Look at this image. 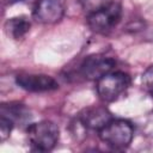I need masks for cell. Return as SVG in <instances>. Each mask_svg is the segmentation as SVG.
Returning a JSON list of instances; mask_svg holds the SVG:
<instances>
[{
    "label": "cell",
    "instance_id": "1",
    "mask_svg": "<svg viewBox=\"0 0 153 153\" xmlns=\"http://www.w3.org/2000/svg\"><path fill=\"white\" fill-rule=\"evenodd\" d=\"M26 135L33 151L49 152L59 141L60 129L53 121L43 120L29 124L26 128Z\"/></svg>",
    "mask_w": 153,
    "mask_h": 153
},
{
    "label": "cell",
    "instance_id": "2",
    "mask_svg": "<svg viewBox=\"0 0 153 153\" xmlns=\"http://www.w3.org/2000/svg\"><path fill=\"white\" fill-rule=\"evenodd\" d=\"M98 136L110 148L124 149L130 145L134 137V128L127 120L112 118L98 130Z\"/></svg>",
    "mask_w": 153,
    "mask_h": 153
},
{
    "label": "cell",
    "instance_id": "3",
    "mask_svg": "<svg viewBox=\"0 0 153 153\" xmlns=\"http://www.w3.org/2000/svg\"><path fill=\"white\" fill-rule=\"evenodd\" d=\"M131 84L129 74L117 71L110 72L97 80L96 91L99 98L105 103H111L121 98Z\"/></svg>",
    "mask_w": 153,
    "mask_h": 153
},
{
    "label": "cell",
    "instance_id": "4",
    "mask_svg": "<svg viewBox=\"0 0 153 153\" xmlns=\"http://www.w3.org/2000/svg\"><path fill=\"white\" fill-rule=\"evenodd\" d=\"M122 5L118 0L87 14L88 27L97 33H108L121 20Z\"/></svg>",
    "mask_w": 153,
    "mask_h": 153
},
{
    "label": "cell",
    "instance_id": "5",
    "mask_svg": "<svg viewBox=\"0 0 153 153\" xmlns=\"http://www.w3.org/2000/svg\"><path fill=\"white\" fill-rule=\"evenodd\" d=\"M116 66V60L114 57L103 55V54H93L82 60L79 66V73L87 80H98L103 75L112 72Z\"/></svg>",
    "mask_w": 153,
    "mask_h": 153
},
{
    "label": "cell",
    "instance_id": "6",
    "mask_svg": "<svg viewBox=\"0 0 153 153\" xmlns=\"http://www.w3.org/2000/svg\"><path fill=\"white\" fill-rule=\"evenodd\" d=\"M65 11V0H36L32 17L39 24H56L63 18Z\"/></svg>",
    "mask_w": 153,
    "mask_h": 153
},
{
    "label": "cell",
    "instance_id": "7",
    "mask_svg": "<svg viewBox=\"0 0 153 153\" xmlns=\"http://www.w3.org/2000/svg\"><path fill=\"white\" fill-rule=\"evenodd\" d=\"M16 84L27 91L35 93L50 92L59 88L57 81L47 74H35V73H22L16 76Z\"/></svg>",
    "mask_w": 153,
    "mask_h": 153
},
{
    "label": "cell",
    "instance_id": "8",
    "mask_svg": "<svg viewBox=\"0 0 153 153\" xmlns=\"http://www.w3.org/2000/svg\"><path fill=\"white\" fill-rule=\"evenodd\" d=\"M112 114L105 106L90 105L78 114V121L87 129L99 130L112 120Z\"/></svg>",
    "mask_w": 153,
    "mask_h": 153
},
{
    "label": "cell",
    "instance_id": "9",
    "mask_svg": "<svg viewBox=\"0 0 153 153\" xmlns=\"http://www.w3.org/2000/svg\"><path fill=\"white\" fill-rule=\"evenodd\" d=\"M30 26H31V23L25 16H18V17L8 18L4 24V29H5L6 35L12 37L13 39H17V41L25 37V35L30 30Z\"/></svg>",
    "mask_w": 153,
    "mask_h": 153
},
{
    "label": "cell",
    "instance_id": "10",
    "mask_svg": "<svg viewBox=\"0 0 153 153\" xmlns=\"http://www.w3.org/2000/svg\"><path fill=\"white\" fill-rule=\"evenodd\" d=\"M1 115L8 117L14 124L17 122H23L29 117V112L23 104H2Z\"/></svg>",
    "mask_w": 153,
    "mask_h": 153
},
{
    "label": "cell",
    "instance_id": "11",
    "mask_svg": "<svg viewBox=\"0 0 153 153\" xmlns=\"http://www.w3.org/2000/svg\"><path fill=\"white\" fill-rule=\"evenodd\" d=\"M116 0H78V2L80 4L81 8L88 14L92 13L99 8H103L105 6H108L109 4L114 2Z\"/></svg>",
    "mask_w": 153,
    "mask_h": 153
},
{
    "label": "cell",
    "instance_id": "12",
    "mask_svg": "<svg viewBox=\"0 0 153 153\" xmlns=\"http://www.w3.org/2000/svg\"><path fill=\"white\" fill-rule=\"evenodd\" d=\"M14 126L16 124L13 123V121H11L8 117L2 115L0 116V140L1 141H5L10 136Z\"/></svg>",
    "mask_w": 153,
    "mask_h": 153
},
{
    "label": "cell",
    "instance_id": "13",
    "mask_svg": "<svg viewBox=\"0 0 153 153\" xmlns=\"http://www.w3.org/2000/svg\"><path fill=\"white\" fill-rule=\"evenodd\" d=\"M142 85L153 97V65L148 67L146 72L142 74Z\"/></svg>",
    "mask_w": 153,
    "mask_h": 153
}]
</instances>
